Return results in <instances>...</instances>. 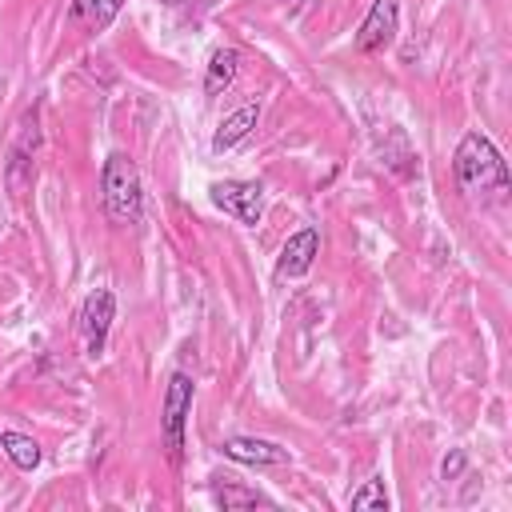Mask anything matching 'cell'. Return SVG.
<instances>
[{
  "instance_id": "cell-3",
  "label": "cell",
  "mask_w": 512,
  "mask_h": 512,
  "mask_svg": "<svg viewBox=\"0 0 512 512\" xmlns=\"http://www.w3.org/2000/svg\"><path fill=\"white\" fill-rule=\"evenodd\" d=\"M192 412V376L188 372H172L164 384V400H160V436L168 448V460L180 464L184 460V424Z\"/></svg>"
},
{
  "instance_id": "cell-11",
  "label": "cell",
  "mask_w": 512,
  "mask_h": 512,
  "mask_svg": "<svg viewBox=\"0 0 512 512\" xmlns=\"http://www.w3.org/2000/svg\"><path fill=\"white\" fill-rule=\"evenodd\" d=\"M236 72H240V52H236V48H216V52L208 56V68H204V92H208V96L228 92L232 80H236Z\"/></svg>"
},
{
  "instance_id": "cell-9",
  "label": "cell",
  "mask_w": 512,
  "mask_h": 512,
  "mask_svg": "<svg viewBox=\"0 0 512 512\" xmlns=\"http://www.w3.org/2000/svg\"><path fill=\"white\" fill-rule=\"evenodd\" d=\"M120 8H124V0H72L68 24L84 28V32H104L120 16Z\"/></svg>"
},
{
  "instance_id": "cell-10",
  "label": "cell",
  "mask_w": 512,
  "mask_h": 512,
  "mask_svg": "<svg viewBox=\"0 0 512 512\" xmlns=\"http://www.w3.org/2000/svg\"><path fill=\"white\" fill-rule=\"evenodd\" d=\"M256 120H260V104H240L236 112H228V116L220 120L216 136H212V152H228V148H236V144L256 128Z\"/></svg>"
},
{
  "instance_id": "cell-13",
  "label": "cell",
  "mask_w": 512,
  "mask_h": 512,
  "mask_svg": "<svg viewBox=\"0 0 512 512\" xmlns=\"http://www.w3.org/2000/svg\"><path fill=\"white\" fill-rule=\"evenodd\" d=\"M212 500L220 508H260V504H268L260 492L240 488V484H212Z\"/></svg>"
},
{
  "instance_id": "cell-2",
  "label": "cell",
  "mask_w": 512,
  "mask_h": 512,
  "mask_svg": "<svg viewBox=\"0 0 512 512\" xmlns=\"http://www.w3.org/2000/svg\"><path fill=\"white\" fill-rule=\"evenodd\" d=\"M100 200L112 224H136L144 212V192H140V172L132 164V156L112 152L100 168Z\"/></svg>"
},
{
  "instance_id": "cell-7",
  "label": "cell",
  "mask_w": 512,
  "mask_h": 512,
  "mask_svg": "<svg viewBox=\"0 0 512 512\" xmlns=\"http://www.w3.org/2000/svg\"><path fill=\"white\" fill-rule=\"evenodd\" d=\"M316 256H320V228L308 224V228H300V232H292L284 240V248L276 256V276L280 280H296V276H304L312 268Z\"/></svg>"
},
{
  "instance_id": "cell-17",
  "label": "cell",
  "mask_w": 512,
  "mask_h": 512,
  "mask_svg": "<svg viewBox=\"0 0 512 512\" xmlns=\"http://www.w3.org/2000/svg\"><path fill=\"white\" fill-rule=\"evenodd\" d=\"M288 4H304V0H288Z\"/></svg>"
},
{
  "instance_id": "cell-6",
  "label": "cell",
  "mask_w": 512,
  "mask_h": 512,
  "mask_svg": "<svg viewBox=\"0 0 512 512\" xmlns=\"http://www.w3.org/2000/svg\"><path fill=\"white\" fill-rule=\"evenodd\" d=\"M396 24H400V0H372L368 16L356 28V52L364 56L384 52L396 40Z\"/></svg>"
},
{
  "instance_id": "cell-12",
  "label": "cell",
  "mask_w": 512,
  "mask_h": 512,
  "mask_svg": "<svg viewBox=\"0 0 512 512\" xmlns=\"http://www.w3.org/2000/svg\"><path fill=\"white\" fill-rule=\"evenodd\" d=\"M0 448H4V456H8L20 472H32V468L40 464V444H36L32 436H24V432H0Z\"/></svg>"
},
{
  "instance_id": "cell-5",
  "label": "cell",
  "mask_w": 512,
  "mask_h": 512,
  "mask_svg": "<svg viewBox=\"0 0 512 512\" xmlns=\"http://www.w3.org/2000/svg\"><path fill=\"white\" fill-rule=\"evenodd\" d=\"M112 320H116V292L112 288H92L84 296V308H80V332H84L88 356H100L104 352Z\"/></svg>"
},
{
  "instance_id": "cell-8",
  "label": "cell",
  "mask_w": 512,
  "mask_h": 512,
  "mask_svg": "<svg viewBox=\"0 0 512 512\" xmlns=\"http://www.w3.org/2000/svg\"><path fill=\"white\" fill-rule=\"evenodd\" d=\"M228 460L236 464H252V468H272V464H288V448L272 444V440H256V436H232L220 444Z\"/></svg>"
},
{
  "instance_id": "cell-15",
  "label": "cell",
  "mask_w": 512,
  "mask_h": 512,
  "mask_svg": "<svg viewBox=\"0 0 512 512\" xmlns=\"http://www.w3.org/2000/svg\"><path fill=\"white\" fill-rule=\"evenodd\" d=\"M460 472H464V452L456 448L452 456H444V464H440V476H444V480H456Z\"/></svg>"
},
{
  "instance_id": "cell-16",
  "label": "cell",
  "mask_w": 512,
  "mask_h": 512,
  "mask_svg": "<svg viewBox=\"0 0 512 512\" xmlns=\"http://www.w3.org/2000/svg\"><path fill=\"white\" fill-rule=\"evenodd\" d=\"M160 4H184V0H160Z\"/></svg>"
},
{
  "instance_id": "cell-1",
  "label": "cell",
  "mask_w": 512,
  "mask_h": 512,
  "mask_svg": "<svg viewBox=\"0 0 512 512\" xmlns=\"http://www.w3.org/2000/svg\"><path fill=\"white\" fill-rule=\"evenodd\" d=\"M452 176H456V188L468 200H480V204H504L508 192H512L504 152L476 128L460 136V144L452 152Z\"/></svg>"
},
{
  "instance_id": "cell-4",
  "label": "cell",
  "mask_w": 512,
  "mask_h": 512,
  "mask_svg": "<svg viewBox=\"0 0 512 512\" xmlns=\"http://www.w3.org/2000/svg\"><path fill=\"white\" fill-rule=\"evenodd\" d=\"M208 200L224 216H232V220H240L248 228H256L260 216H264V188L256 180H212L208 184Z\"/></svg>"
},
{
  "instance_id": "cell-14",
  "label": "cell",
  "mask_w": 512,
  "mask_h": 512,
  "mask_svg": "<svg viewBox=\"0 0 512 512\" xmlns=\"http://www.w3.org/2000/svg\"><path fill=\"white\" fill-rule=\"evenodd\" d=\"M348 508H356V512H368V508H388V492H384V480L380 476H372L360 492H352V500H348Z\"/></svg>"
}]
</instances>
